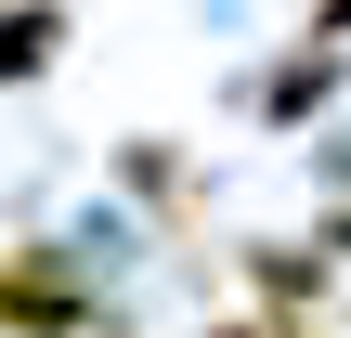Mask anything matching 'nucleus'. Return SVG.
<instances>
[{
    "label": "nucleus",
    "instance_id": "f257e3e1",
    "mask_svg": "<svg viewBox=\"0 0 351 338\" xmlns=\"http://www.w3.org/2000/svg\"><path fill=\"white\" fill-rule=\"evenodd\" d=\"M65 313H78V287H65L52 261H13V274H0V326H65Z\"/></svg>",
    "mask_w": 351,
    "mask_h": 338
},
{
    "label": "nucleus",
    "instance_id": "f03ea898",
    "mask_svg": "<svg viewBox=\"0 0 351 338\" xmlns=\"http://www.w3.org/2000/svg\"><path fill=\"white\" fill-rule=\"evenodd\" d=\"M52 39H65V13H0V78H26V65H52Z\"/></svg>",
    "mask_w": 351,
    "mask_h": 338
}]
</instances>
